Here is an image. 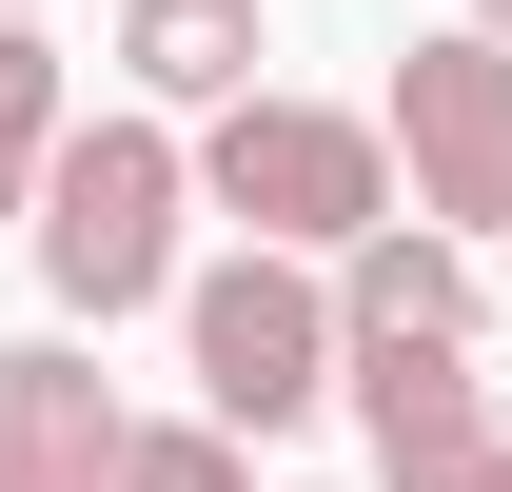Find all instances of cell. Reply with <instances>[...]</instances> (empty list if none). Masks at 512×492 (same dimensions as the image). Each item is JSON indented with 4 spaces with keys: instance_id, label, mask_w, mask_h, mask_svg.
I'll return each mask as SVG.
<instances>
[{
    "instance_id": "obj_1",
    "label": "cell",
    "mask_w": 512,
    "mask_h": 492,
    "mask_svg": "<svg viewBox=\"0 0 512 492\" xmlns=\"http://www.w3.org/2000/svg\"><path fill=\"white\" fill-rule=\"evenodd\" d=\"M197 197H217L256 256H355V237L414 217V197H394V119H335V99H237V119L197 138Z\"/></svg>"
},
{
    "instance_id": "obj_2",
    "label": "cell",
    "mask_w": 512,
    "mask_h": 492,
    "mask_svg": "<svg viewBox=\"0 0 512 492\" xmlns=\"http://www.w3.org/2000/svg\"><path fill=\"white\" fill-rule=\"evenodd\" d=\"M178 355H197V414L217 433H296L316 394H355V315H335L316 256H217V276H178Z\"/></svg>"
},
{
    "instance_id": "obj_3",
    "label": "cell",
    "mask_w": 512,
    "mask_h": 492,
    "mask_svg": "<svg viewBox=\"0 0 512 492\" xmlns=\"http://www.w3.org/2000/svg\"><path fill=\"white\" fill-rule=\"evenodd\" d=\"M178 217H197V158L158 119H79L60 158H40V276H60V315H138L178 296Z\"/></svg>"
},
{
    "instance_id": "obj_4",
    "label": "cell",
    "mask_w": 512,
    "mask_h": 492,
    "mask_svg": "<svg viewBox=\"0 0 512 492\" xmlns=\"http://www.w3.org/2000/svg\"><path fill=\"white\" fill-rule=\"evenodd\" d=\"M394 178H414L434 237H493L512 217V40L493 20H453V40L394 60Z\"/></svg>"
},
{
    "instance_id": "obj_5",
    "label": "cell",
    "mask_w": 512,
    "mask_h": 492,
    "mask_svg": "<svg viewBox=\"0 0 512 492\" xmlns=\"http://www.w3.org/2000/svg\"><path fill=\"white\" fill-rule=\"evenodd\" d=\"M138 414L99 394V355H60V335H0V492H119Z\"/></svg>"
},
{
    "instance_id": "obj_6",
    "label": "cell",
    "mask_w": 512,
    "mask_h": 492,
    "mask_svg": "<svg viewBox=\"0 0 512 492\" xmlns=\"http://www.w3.org/2000/svg\"><path fill=\"white\" fill-rule=\"evenodd\" d=\"M355 433H375V473H434V453H473V433H493V374H473V335H375V355H355Z\"/></svg>"
},
{
    "instance_id": "obj_7",
    "label": "cell",
    "mask_w": 512,
    "mask_h": 492,
    "mask_svg": "<svg viewBox=\"0 0 512 492\" xmlns=\"http://www.w3.org/2000/svg\"><path fill=\"white\" fill-rule=\"evenodd\" d=\"M119 79L237 119V99H256V0H119Z\"/></svg>"
},
{
    "instance_id": "obj_8",
    "label": "cell",
    "mask_w": 512,
    "mask_h": 492,
    "mask_svg": "<svg viewBox=\"0 0 512 492\" xmlns=\"http://www.w3.org/2000/svg\"><path fill=\"white\" fill-rule=\"evenodd\" d=\"M335 315H355V355H375V335H473V237H434V217L355 237L335 256Z\"/></svg>"
},
{
    "instance_id": "obj_9",
    "label": "cell",
    "mask_w": 512,
    "mask_h": 492,
    "mask_svg": "<svg viewBox=\"0 0 512 492\" xmlns=\"http://www.w3.org/2000/svg\"><path fill=\"white\" fill-rule=\"evenodd\" d=\"M79 138V99H60V40L40 20H0V217H40V158Z\"/></svg>"
},
{
    "instance_id": "obj_10",
    "label": "cell",
    "mask_w": 512,
    "mask_h": 492,
    "mask_svg": "<svg viewBox=\"0 0 512 492\" xmlns=\"http://www.w3.org/2000/svg\"><path fill=\"white\" fill-rule=\"evenodd\" d=\"M119 492H237V433H217V414H138Z\"/></svg>"
},
{
    "instance_id": "obj_11",
    "label": "cell",
    "mask_w": 512,
    "mask_h": 492,
    "mask_svg": "<svg viewBox=\"0 0 512 492\" xmlns=\"http://www.w3.org/2000/svg\"><path fill=\"white\" fill-rule=\"evenodd\" d=\"M394 492H512V433H473V453H434V473H394Z\"/></svg>"
},
{
    "instance_id": "obj_12",
    "label": "cell",
    "mask_w": 512,
    "mask_h": 492,
    "mask_svg": "<svg viewBox=\"0 0 512 492\" xmlns=\"http://www.w3.org/2000/svg\"><path fill=\"white\" fill-rule=\"evenodd\" d=\"M473 20H493V40H512V0H473Z\"/></svg>"
},
{
    "instance_id": "obj_13",
    "label": "cell",
    "mask_w": 512,
    "mask_h": 492,
    "mask_svg": "<svg viewBox=\"0 0 512 492\" xmlns=\"http://www.w3.org/2000/svg\"><path fill=\"white\" fill-rule=\"evenodd\" d=\"M0 20H40V0H0Z\"/></svg>"
}]
</instances>
